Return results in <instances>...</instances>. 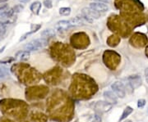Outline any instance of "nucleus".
Masks as SVG:
<instances>
[{
    "label": "nucleus",
    "mask_w": 148,
    "mask_h": 122,
    "mask_svg": "<svg viewBox=\"0 0 148 122\" xmlns=\"http://www.w3.org/2000/svg\"><path fill=\"white\" fill-rule=\"evenodd\" d=\"M48 44V40L46 39H34L31 42H29L27 43L24 48L26 51L28 52H32V51H38L39 49L43 48L44 47H45Z\"/></svg>",
    "instance_id": "f257e3e1"
},
{
    "label": "nucleus",
    "mask_w": 148,
    "mask_h": 122,
    "mask_svg": "<svg viewBox=\"0 0 148 122\" xmlns=\"http://www.w3.org/2000/svg\"><path fill=\"white\" fill-rule=\"evenodd\" d=\"M111 89H113L114 93L117 95L118 98H123L126 95V92H125V88L123 84L120 81H116L114 82L113 85H111Z\"/></svg>",
    "instance_id": "f03ea898"
},
{
    "label": "nucleus",
    "mask_w": 148,
    "mask_h": 122,
    "mask_svg": "<svg viewBox=\"0 0 148 122\" xmlns=\"http://www.w3.org/2000/svg\"><path fill=\"white\" fill-rule=\"evenodd\" d=\"M113 104L106 101H99L95 104V109L96 111L101 112H109L112 108Z\"/></svg>",
    "instance_id": "7ed1b4c3"
},
{
    "label": "nucleus",
    "mask_w": 148,
    "mask_h": 122,
    "mask_svg": "<svg viewBox=\"0 0 148 122\" xmlns=\"http://www.w3.org/2000/svg\"><path fill=\"white\" fill-rule=\"evenodd\" d=\"M82 14L85 16L90 17V19L94 20V19H99L101 16V12H98L94 9L90 8V7H84L82 10Z\"/></svg>",
    "instance_id": "20e7f679"
},
{
    "label": "nucleus",
    "mask_w": 148,
    "mask_h": 122,
    "mask_svg": "<svg viewBox=\"0 0 148 122\" xmlns=\"http://www.w3.org/2000/svg\"><path fill=\"white\" fill-rule=\"evenodd\" d=\"M127 80L129 82V85H131L132 89H136L139 88L142 85V83H143L141 76L138 75H134L129 76L127 78Z\"/></svg>",
    "instance_id": "39448f33"
},
{
    "label": "nucleus",
    "mask_w": 148,
    "mask_h": 122,
    "mask_svg": "<svg viewBox=\"0 0 148 122\" xmlns=\"http://www.w3.org/2000/svg\"><path fill=\"white\" fill-rule=\"evenodd\" d=\"M90 8L94 9L98 12H106L107 11H109V7L105 4L104 3H97V2H93L90 3Z\"/></svg>",
    "instance_id": "423d86ee"
},
{
    "label": "nucleus",
    "mask_w": 148,
    "mask_h": 122,
    "mask_svg": "<svg viewBox=\"0 0 148 122\" xmlns=\"http://www.w3.org/2000/svg\"><path fill=\"white\" fill-rule=\"evenodd\" d=\"M103 96H104V98H105V99L106 100V102H110L111 104H114V103H116L117 101H118V97H117L116 94H115L114 92H112V91H105L104 94H103Z\"/></svg>",
    "instance_id": "0eeeda50"
},
{
    "label": "nucleus",
    "mask_w": 148,
    "mask_h": 122,
    "mask_svg": "<svg viewBox=\"0 0 148 122\" xmlns=\"http://www.w3.org/2000/svg\"><path fill=\"white\" fill-rule=\"evenodd\" d=\"M13 14H14V12H13L12 9H8V10L0 12V24L3 25L4 23H7L4 20L12 17Z\"/></svg>",
    "instance_id": "6e6552de"
},
{
    "label": "nucleus",
    "mask_w": 148,
    "mask_h": 122,
    "mask_svg": "<svg viewBox=\"0 0 148 122\" xmlns=\"http://www.w3.org/2000/svg\"><path fill=\"white\" fill-rule=\"evenodd\" d=\"M30 56H31V54H30V52H28V51H18L17 53H16V55H15V57H16V58L19 59L20 61H22V62H26L27 61L28 59L30 58Z\"/></svg>",
    "instance_id": "1a4fd4ad"
},
{
    "label": "nucleus",
    "mask_w": 148,
    "mask_h": 122,
    "mask_svg": "<svg viewBox=\"0 0 148 122\" xmlns=\"http://www.w3.org/2000/svg\"><path fill=\"white\" fill-rule=\"evenodd\" d=\"M41 27V26L40 25H32V30H31V31L27 32V33H26L25 35H23L22 36H21V38L19 39V42H21V41H23V40H25L27 38V36H29L30 35H32V34H33V33H36V32L37 31V30H40V28Z\"/></svg>",
    "instance_id": "9d476101"
},
{
    "label": "nucleus",
    "mask_w": 148,
    "mask_h": 122,
    "mask_svg": "<svg viewBox=\"0 0 148 122\" xmlns=\"http://www.w3.org/2000/svg\"><path fill=\"white\" fill-rule=\"evenodd\" d=\"M41 7H42L41 3L39 2V1H36V2H34L32 5H31L30 8H31V11H32L34 14L38 15L40 13V11L41 9Z\"/></svg>",
    "instance_id": "9b49d317"
},
{
    "label": "nucleus",
    "mask_w": 148,
    "mask_h": 122,
    "mask_svg": "<svg viewBox=\"0 0 148 122\" xmlns=\"http://www.w3.org/2000/svg\"><path fill=\"white\" fill-rule=\"evenodd\" d=\"M55 35H56V33L53 29H45V30L41 32V36L44 37V39L53 38L55 37Z\"/></svg>",
    "instance_id": "f8f14e48"
},
{
    "label": "nucleus",
    "mask_w": 148,
    "mask_h": 122,
    "mask_svg": "<svg viewBox=\"0 0 148 122\" xmlns=\"http://www.w3.org/2000/svg\"><path fill=\"white\" fill-rule=\"evenodd\" d=\"M132 111H133V109H132L131 106H127L125 109H124V111H123V114H122L121 117H120V119H119V121H123V120H124L125 118H127L131 113L132 112Z\"/></svg>",
    "instance_id": "ddd939ff"
},
{
    "label": "nucleus",
    "mask_w": 148,
    "mask_h": 122,
    "mask_svg": "<svg viewBox=\"0 0 148 122\" xmlns=\"http://www.w3.org/2000/svg\"><path fill=\"white\" fill-rule=\"evenodd\" d=\"M71 8L70 7H61L59 9V14L61 16H68L71 14Z\"/></svg>",
    "instance_id": "4468645a"
},
{
    "label": "nucleus",
    "mask_w": 148,
    "mask_h": 122,
    "mask_svg": "<svg viewBox=\"0 0 148 122\" xmlns=\"http://www.w3.org/2000/svg\"><path fill=\"white\" fill-rule=\"evenodd\" d=\"M12 9L14 13H19L24 9V6L21 5V4H17V5L14 6Z\"/></svg>",
    "instance_id": "2eb2a0df"
},
{
    "label": "nucleus",
    "mask_w": 148,
    "mask_h": 122,
    "mask_svg": "<svg viewBox=\"0 0 148 122\" xmlns=\"http://www.w3.org/2000/svg\"><path fill=\"white\" fill-rule=\"evenodd\" d=\"M43 4L44 6L48 8V9H49V8H52V7H53V3H52V0H44V2H43Z\"/></svg>",
    "instance_id": "dca6fc26"
},
{
    "label": "nucleus",
    "mask_w": 148,
    "mask_h": 122,
    "mask_svg": "<svg viewBox=\"0 0 148 122\" xmlns=\"http://www.w3.org/2000/svg\"><path fill=\"white\" fill-rule=\"evenodd\" d=\"M6 31H7V29H6L5 26L0 24V36H3L5 35Z\"/></svg>",
    "instance_id": "f3484780"
},
{
    "label": "nucleus",
    "mask_w": 148,
    "mask_h": 122,
    "mask_svg": "<svg viewBox=\"0 0 148 122\" xmlns=\"http://www.w3.org/2000/svg\"><path fill=\"white\" fill-rule=\"evenodd\" d=\"M14 60V58H6L3 59L0 61V64H4V63H9L11 62H12Z\"/></svg>",
    "instance_id": "a211bd4d"
},
{
    "label": "nucleus",
    "mask_w": 148,
    "mask_h": 122,
    "mask_svg": "<svg viewBox=\"0 0 148 122\" xmlns=\"http://www.w3.org/2000/svg\"><path fill=\"white\" fill-rule=\"evenodd\" d=\"M102 121V119H101V116H99L98 114H95L94 115V117L92 119L91 122H101Z\"/></svg>",
    "instance_id": "6ab92c4d"
},
{
    "label": "nucleus",
    "mask_w": 148,
    "mask_h": 122,
    "mask_svg": "<svg viewBox=\"0 0 148 122\" xmlns=\"http://www.w3.org/2000/svg\"><path fill=\"white\" fill-rule=\"evenodd\" d=\"M146 104V101L144 99H139L138 102V106L139 108H143Z\"/></svg>",
    "instance_id": "aec40b11"
},
{
    "label": "nucleus",
    "mask_w": 148,
    "mask_h": 122,
    "mask_svg": "<svg viewBox=\"0 0 148 122\" xmlns=\"http://www.w3.org/2000/svg\"><path fill=\"white\" fill-rule=\"evenodd\" d=\"M94 2H97V3H109L110 0H92Z\"/></svg>",
    "instance_id": "412c9836"
},
{
    "label": "nucleus",
    "mask_w": 148,
    "mask_h": 122,
    "mask_svg": "<svg viewBox=\"0 0 148 122\" xmlns=\"http://www.w3.org/2000/svg\"><path fill=\"white\" fill-rule=\"evenodd\" d=\"M145 77H146V81L148 83V68L145 70Z\"/></svg>",
    "instance_id": "4be33fe9"
},
{
    "label": "nucleus",
    "mask_w": 148,
    "mask_h": 122,
    "mask_svg": "<svg viewBox=\"0 0 148 122\" xmlns=\"http://www.w3.org/2000/svg\"><path fill=\"white\" fill-rule=\"evenodd\" d=\"M7 7H8V6H7V4H5V3H4V4H0V10H3L4 8Z\"/></svg>",
    "instance_id": "5701e85b"
},
{
    "label": "nucleus",
    "mask_w": 148,
    "mask_h": 122,
    "mask_svg": "<svg viewBox=\"0 0 148 122\" xmlns=\"http://www.w3.org/2000/svg\"><path fill=\"white\" fill-rule=\"evenodd\" d=\"M6 75V73H4L3 70H0V78H3V77H4Z\"/></svg>",
    "instance_id": "b1692460"
},
{
    "label": "nucleus",
    "mask_w": 148,
    "mask_h": 122,
    "mask_svg": "<svg viewBox=\"0 0 148 122\" xmlns=\"http://www.w3.org/2000/svg\"><path fill=\"white\" fill-rule=\"evenodd\" d=\"M21 2H22V3H28V2H30L31 0H20Z\"/></svg>",
    "instance_id": "393cba45"
},
{
    "label": "nucleus",
    "mask_w": 148,
    "mask_h": 122,
    "mask_svg": "<svg viewBox=\"0 0 148 122\" xmlns=\"http://www.w3.org/2000/svg\"><path fill=\"white\" fill-rule=\"evenodd\" d=\"M8 0H0V3H6L8 2Z\"/></svg>",
    "instance_id": "a878e982"
},
{
    "label": "nucleus",
    "mask_w": 148,
    "mask_h": 122,
    "mask_svg": "<svg viewBox=\"0 0 148 122\" xmlns=\"http://www.w3.org/2000/svg\"><path fill=\"white\" fill-rule=\"evenodd\" d=\"M125 122H132V121H129V120H128V121H125Z\"/></svg>",
    "instance_id": "bb28decb"
}]
</instances>
